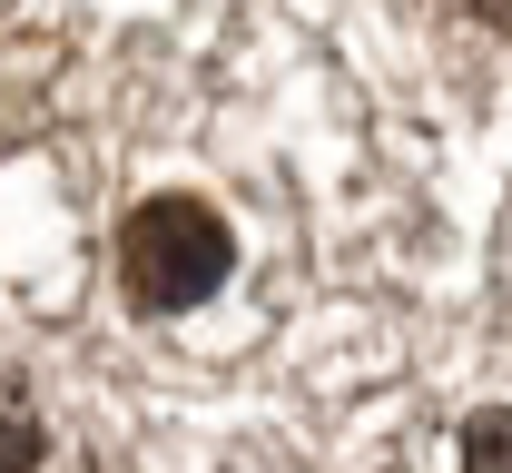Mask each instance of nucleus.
Listing matches in <instances>:
<instances>
[{"instance_id": "1", "label": "nucleus", "mask_w": 512, "mask_h": 473, "mask_svg": "<svg viewBox=\"0 0 512 473\" xmlns=\"http://www.w3.org/2000/svg\"><path fill=\"white\" fill-rule=\"evenodd\" d=\"M119 276H128V296H138L148 316L207 306V296L227 286V227H217V207L148 198L138 217H128V237H119Z\"/></svg>"}, {"instance_id": "3", "label": "nucleus", "mask_w": 512, "mask_h": 473, "mask_svg": "<svg viewBox=\"0 0 512 473\" xmlns=\"http://www.w3.org/2000/svg\"><path fill=\"white\" fill-rule=\"evenodd\" d=\"M463 473H512V405L463 424Z\"/></svg>"}, {"instance_id": "4", "label": "nucleus", "mask_w": 512, "mask_h": 473, "mask_svg": "<svg viewBox=\"0 0 512 473\" xmlns=\"http://www.w3.org/2000/svg\"><path fill=\"white\" fill-rule=\"evenodd\" d=\"M473 20H493V30H512V0H463Z\"/></svg>"}, {"instance_id": "2", "label": "nucleus", "mask_w": 512, "mask_h": 473, "mask_svg": "<svg viewBox=\"0 0 512 473\" xmlns=\"http://www.w3.org/2000/svg\"><path fill=\"white\" fill-rule=\"evenodd\" d=\"M40 464V414H30V395L0 375V473H30Z\"/></svg>"}]
</instances>
